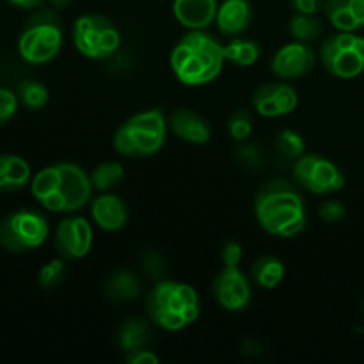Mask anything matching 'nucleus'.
<instances>
[{
  "mask_svg": "<svg viewBox=\"0 0 364 364\" xmlns=\"http://www.w3.org/2000/svg\"><path fill=\"white\" fill-rule=\"evenodd\" d=\"M255 215L263 231L272 237H297L308 223V210L301 191L291 181L274 178L259 187Z\"/></svg>",
  "mask_w": 364,
  "mask_h": 364,
  "instance_id": "nucleus-1",
  "label": "nucleus"
},
{
  "mask_svg": "<svg viewBox=\"0 0 364 364\" xmlns=\"http://www.w3.org/2000/svg\"><path fill=\"white\" fill-rule=\"evenodd\" d=\"M31 192L48 212L73 213L91 201L95 188L84 167L73 162H59L36 174Z\"/></svg>",
  "mask_w": 364,
  "mask_h": 364,
  "instance_id": "nucleus-2",
  "label": "nucleus"
},
{
  "mask_svg": "<svg viewBox=\"0 0 364 364\" xmlns=\"http://www.w3.org/2000/svg\"><path fill=\"white\" fill-rule=\"evenodd\" d=\"M224 45L206 31H188L174 45L169 66L180 84L201 87L220 75L224 68Z\"/></svg>",
  "mask_w": 364,
  "mask_h": 364,
  "instance_id": "nucleus-3",
  "label": "nucleus"
},
{
  "mask_svg": "<svg viewBox=\"0 0 364 364\" xmlns=\"http://www.w3.org/2000/svg\"><path fill=\"white\" fill-rule=\"evenodd\" d=\"M146 315L153 326L169 333L187 329L201 315L198 291L180 281H156L146 297Z\"/></svg>",
  "mask_w": 364,
  "mask_h": 364,
  "instance_id": "nucleus-4",
  "label": "nucleus"
},
{
  "mask_svg": "<svg viewBox=\"0 0 364 364\" xmlns=\"http://www.w3.org/2000/svg\"><path fill=\"white\" fill-rule=\"evenodd\" d=\"M167 117L160 109L142 110L128 117L112 137L114 149L130 159L151 156L162 149L167 135Z\"/></svg>",
  "mask_w": 364,
  "mask_h": 364,
  "instance_id": "nucleus-5",
  "label": "nucleus"
},
{
  "mask_svg": "<svg viewBox=\"0 0 364 364\" xmlns=\"http://www.w3.org/2000/svg\"><path fill=\"white\" fill-rule=\"evenodd\" d=\"M63 21L52 9H36L23 23L18 38V52L28 64H46L63 48Z\"/></svg>",
  "mask_w": 364,
  "mask_h": 364,
  "instance_id": "nucleus-6",
  "label": "nucleus"
},
{
  "mask_svg": "<svg viewBox=\"0 0 364 364\" xmlns=\"http://www.w3.org/2000/svg\"><path fill=\"white\" fill-rule=\"evenodd\" d=\"M71 39L80 55L107 60L121 48V32L105 14L87 13L75 20Z\"/></svg>",
  "mask_w": 364,
  "mask_h": 364,
  "instance_id": "nucleus-7",
  "label": "nucleus"
},
{
  "mask_svg": "<svg viewBox=\"0 0 364 364\" xmlns=\"http://www.w3.org/2000/svg\"><path fill=\"white\" fill-rule=\"evenodd\" d=\"M318 60L323 70L340 80H352L364 71V36L340 32L320 43Z\"/></svg>",
  "mask_w": 364,
  "mask_h": 364,
  "instance_id": "nucleus-8",
  "label": "nucleus"
},
{
  "mask_svg": "<svg viewBox=\"0 0 364 364\" xmlns=\"http://www.w3.org/2000/svg\"><path fill=\"white\" fill-rule=\"evenodd\" d=\"M48 233V220L41 212L20 208L0 223V245L14 255H23L45 244Z\"/></svg>",
  "mask_w": 364,
  "mask_h": 364,
  "instance_id": "nucleus-9",
  "label": "nucleus"
},
{
  "mask_svg": "<svg viewBox=\"0 0 364 364\" xmlns=\"http://www.w3.org/2000/svg\"><path fill=\"white\" fill-rule=\"evenodd\" d=\"M294 180L315 196H329L345 187V176L333 160L316 153H304L294 164Z\"/></svg>",
  "mask_w": 364,
  "mask_h": 364,
  "instance_id": "nucleus-10",
  "label": "nucleus"
},
{
  "mask_svg": "<svg viewBox=\"0 0 364 364\" xmlns=\"http://www.w3.org/2000/svg\"><path fill=\"white\" fill-rule=\"evenodd\" d=\"M212 294L217 304L226 311H244L252 301L251 279L242 272L240 267L223 265L212 281Z\"/></svg>",
  "mask_w": 364,
  "mask_h": 364,
  "instance_id": "nucleus-11",
  "label": "nucleus"
},
{
  "mask_svg": "<svg viewBox=\"0 0 364 364\" xmlns=\"http://www.w3.org/2000/svg\"><path fill=\"white\" fill-rule=\"evenodd\" d=\"M92 226L85 217H66L60 220L53 235L57 256L66 262L85 258L92 247Z\"/></svg>",
  "mask_w": 364,
  "mask_h": 364,
  "instance_id": "nucleus-12",
  "label": "nucleus"
},
{
  "mask_svg": "<svg viewBox=\"0 0 364 364\" xmlns=\"http://www.w3.org/2000/svg\"><path fill=\"white\" fill-rule=\"evenodd\" d=\"M316 60H318V53L313 50L311 43L294 39L274 53L270 71L279 80H297L315 70Z\"/></svg>",
  "mask_w": 364,
  "mask_h": 364,
  "instance_id": "nucleus-13",
  "label": "nucleus"
},
{
  "mask_svg": "<svg viewBox=\"0 0 364 364\" xmlns=\"http://www.w3.org/2000/svg\"><path fill=\"white\" fill-rule=\"evenodd\" d=\"M252 107L263 117H283L295 112L299 107V95L290 84L283 80L267 82L252 95Z\"/></svg>",
  "mask_w": 364,
  "mask_h": 364,
  "instance_id": "nucleus-14",
  "label": "nucleus"
},
{
  "mask_svg": "<svg viewBox=\"0 0 364 364\" xmlns=\"http://www.w3.org/2000/svg\"><path fill=\"white\" fill-rule=\"evenodd\" d=\"M167 127L178 139L188 144L201 146L212 139V124L208 119L188 107L174 109L167 117Z\"/></svg>",
  "mask_w": 364,
  "mask_h": 364,
  "instance_id": "nucleus-15",
  "label": "nucleus"
},
{
  "mask_svg": "<svg viewBox=\"0 0 364 364\" xmlns=\"http://www.w3.org/2000/svg\"><path fill=\"white\" fill-rule=\"evenodd\" d=\"M91 217L100 230L116 233L128 224V206L119 196L100 192L91 199Z\"/></svg>",
  "mask_w": 364,
  "mask_h": 364,
  "instance_id": "nucleus-16",
  "label": "nucleus"
},
{
  "mask_svg": "<svg viewBox=\"0 0 364 364\" xmlns=\"http://www.w3.org/2000/svg\"><path fill=\"white\" fill-rule=\"evenodd\" d=\"M217 0H173L174 20L188 31H206L215 23Z\"/></svg>",
  "mask_w": 364,
  "mask_h": 364,
  "instance_id": "nucleus-17",
  "label": "nucleus"
},
{
  "mask_svg": "<svg viewBox=\"0 0 364 364\" xmlns=\"http://www.w3.org/2000/svg\"><path fill=\"white\" fill-rule=\"evenodd\" d=\"M252 23V6L249 0H224L219 4L215 25L228 38L242 36Z\"/></svg>",
  "mask_w": 364,
  "mask_h": 364,
  "instance_id": "nucleus-18",
  "label": "nucleus"
},
{
  "mask_svg": "<svg viewBox=\"0 0 364 364\" xmlns=\"http://www.w3.org/2000/svg\"><path fill=\"white\" fill-rule=\"evenodd\" d=\"M323 11L336 31L358 32L364 27V0H326Z\"/></svg>",
  "mask_w": 364,
  "mask_h": 364,
  "instance_id": "nucleus-19",
  "label": "nucleus"
},
{
  "mask_svg": "<svg viewBox=\"0 0 364 364\" xmlns=\"http://www.w3.org/2000/svg\"><path fill=\"white\" fill-rule=\"evenodd\" d=\"M284 274H287L284 263L277 256L265 255L255 259L249 269V279L263 290H274L283 283Z\"/></svg>",
  "mask_w": 364,
  "mask_h": 364,
  "instance_id": "nucleus-20",
  "label": "nucleus"
},
{
  "mask_svg": "<svg viewBox=\"0 0 364 364\" xmlns=\"http://www.w3.org/2000/svg\"><path fill=\"white\" fill-rule=\"evenodd\" d=\"M103 291L114 302H132L141 295L142 284L130 270H116L105 281Z\"/></svg>",
  "mask_w": 364,
  "mask_h": 364,
  "instance_id": "nucleus-21",
  "label": "nucleus"
},
{
  "mask_svg": "<svg viewBox=\"0 0 364 364\" xmlns=\"http://www.w3.org/2000/svg\"><path fill=\"white\" fill-rule=\"evenodd\" d=\"M262 55V46L258 41L249 38H231L228 45H224V57L228 63L237 64L240 68H251L258 63Z\"/></svg>",
  "mask_w": 364,
  "mask_h": 364,
  "instance_id": "nucleus-22",
  "label": "nucleus"
},
{
  "mask_svg": "<svg viewBox=\"0 0 364 364\" xmlns=\"http://www.w3.org/2000/svg\"><path fill=\"white\" fill-rule=\"evenodd\" d=\"M149 327L144 320L141 318H128L117 329V343H119L121 350L132 352L135 348L146 347L149 341Z\"/></svg>",
  "mask_w": 364,
  "mask_h": 364,
  "instance_id": "nucleus-23",
  "label": "nucleus"
},
{
  "mask_svg": "<svg viewBox=\"0 0 364 364\" xmlns=\"http://www.w3.org/2000/svg\"><path fill=\"white\" fill-rule=\"evenodd\" d=\"M89 178L96 192H112L114 188L123 185L127 171L119 162H102L92 169Z\"/></svg>",
  "mask_w": 364,
  "mask_h": 364,
  "instance_id": "nucleus-24",
  "label": "nucleus"
},
{
  "mask_svg": "<svg viewBox=\"0 0 364 364\" xmlns=\"http://www.w3.org/2000/svg\"><path fill=\"white\" fill-rule=\"evenodd\" d=\"M288 32L295 41L315 43L322 38V23L316 20L315 14L297 13L288 23Z\"/></svg>",
  "mask_w": 364,
  "mask_h": 364,
  "instance_id": "nucleus-25",
  "label": "nucleus"
},
{
  "mask_svg": "<svg viewBox=\"0 0 364 364\" xmlns=\"http://www.w3.org/2000/svg\"><path fill=\"white\" fill-rule=\"evenodd\" d=\"M16 96L25 109L41 110L48 103V89L34 78H25L18 84Z\"/></svg>",
  "mask_w": 364,
  "mask_h": 364,
  "instance_id": "nucleus-26",
  "label": "nucleus"
},
{
  "mask_svg": "<svg viewBox=\"0 0 364 364\" xmlns=\"http://www.w3.org/2000/svg\"><path fill=\"white\" fill-rule=\"evenodd\" d=\"M6 192H16L21 187H25L28 180H31V167H28V164L16 155H6Z\"/></svg>",
  "mask_w": 364,
  "mask_h": 364,
  "instance_id": "nucleus-27",
  "label": "nucleus"
},
{
  "mask_svg": "<svg viewBox=\"0 0 364 364\" xmlns=\"http://www.w3.org/2000/svg\"><path fill=\"white\" fill-rule=\"evenodd\" d=\"M276 148L281 155L297 160L299 156H302L306 153V141L299 132L284 128V130H281L277 134Z\"/></svg>",
  "mask_w": 364,
  "mask_h": 364,
  "instance_id": "nucleus-28",
  "label": "nucleus"
},
{
  "mask_svg": "<svg viewBox=\"0 0 364 364\" xmlns=\"http://www.w3.org/2000/svg\"><path fill=\"white\" fill-rule=\"evenodd\" d=\"M68 274V267H66V259L59 258H53L39 270V287L45 288V290H53V288L60 287Z\"/></svg>",
  "mask_w": 364,
  "mask_h": 364,
  "instance_id": "nucleus-29",
  "label": "nucleus"
},
{
  "mask_svg": "<svg viewBox=\"0 0 364 364\" xmlns=\"http://www.w3.org/2000/svg\"><path fill=\"white\" fill-rule=\"evenodd\" d=\"M252 114L249 109H237L228 119V132L231 139L237 142H244L251 137L252 134Z\"/></svg>",
  "mask_w": 364,
  "mask_h": 364,
  "instance_id": "nucleus-30",
  "label": "nucleus"
},
{
  "mask_svg": "<svg viewBox=\"0 0 364 364\" xmlns=\"http://www.w3.org/2000/svg\"><path fill=\"white\" fill-rule=\"evenodd\" d=\"M18 103L20 100H18L16 92L0 87V127H6L13 119L18 110Z\"/></svg>",
  "mask_w": 364,
  "mask_h": 364,
  "instance_id": "nucleus-31",
  "label": "nucleus"
},
{
  "mask_svg": "<svg viewBox=\"0 0 364 364\" xmlns=\"http://www.w3.org/2000/svg\"><path fill=\"white\" fill-rule=\"evenodd\" d=\"M318 215L322 217V220H326V223L336 224L345 219L347 208H345L343 203L338 201V199H326V201L318 206Z\"/></svg>",
  "mask_w": 364,
  "mask_h": 364,
  "instance_id": "nucleus-32",
  "label": "nucleus"
},
{
  "mask_svg": "<svg viewBox=\"0 0 364 364\" xmlns=\"http://www.w3.org/2000/svg\"><path fill=\"white\" fill-rule=\"evenodd\" d=\"M242 256H244V249L238 242L228 240L223 245V251H220V259H223V265L226 267H238L242 262Z\"/></svg>",
  "mask_w": 364,
  "mask_h": 364,
  "instance_id": "nucleus-33",
  "label": "nucleus"
},
{
  "mask_svg": "<svg viewBox=\"0 0 364 364\" xmlns=\"http://www.w3.org/2000/svg\"><path fill=\"white\" fill-rule=\"evenodd\" d=\"M124 363L128 364H159L160 358L151 352L149 348L142 347V348H135V350L127 352L124 355Z\"/></svg>",
  "mask_w": 364,
  "mask_h": 364,
  "instance_id": "nucleus-34",
  "label": "nucleus"
},
{
  "mask_svg": "<svg viewBox=\"0 0 364 364\" xmlns=\"http://www.w3.org/2000/svg\"><path fill=\"white\" fill-rule=\"evenodd\" d=\"M295 13L316 14L322 7V0H291Z\"/></svg>",
  "mask_w": 364,
  "mask_h": 364,
  "instance_id": "nucleus-35",
  "label": "nucleus"
},
{
  "mask_svg": "<svg viewBox=\"0 0 364 364\" xmlns=\"http://www.w3.org/2000/svg\"><path fill=\"white\" fill-rule=\"evenodd\" d=\"M9 6L18 7V9H25V11H36L39 7H43L45 0H6Z\"/></svg>",
  "mask_w": 364,
  "mask_h": 364,
  "instance_id": "nucleus-36",
  "label": "nucleus"
},
{
  "mask_svg": "<svg viewBox=\"0 0 364 364\" xmlns=\"http://www.w3.org/2000/svg\"><path fill=\"white\" fill-rule=\"evenodd\" d=\"M0 191H7V180H6V155H0Z\"/></svg>",
  "mask_w": 364,
  "mask_h": 364,
  "instance_id": "nucleus-37",
  "label": "nucleus"
},
{
  "mask_svg": "<svg viewBox=\"0 0 364 364\" xmlns=\"http://www.w3.org/2000/svg\"><path fill=\"white\" fill-rule=\"evenodd\" d=\"M71 2H73V0H50V4H52L55 9H64V7L70 6Z\"/></svg>",
  "mask_w": 364,
  "mask_h": 364,
  "instance_id": "nucleus-38",
  "label": "nucleus"
}]
</instances>
